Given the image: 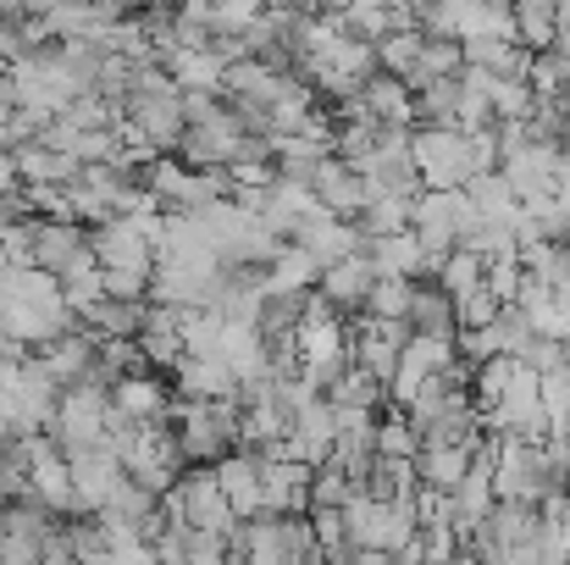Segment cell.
Listing matches in <instances>:
<instances>
[{"label":"cell","mask_w":570,"mask_h":565,"mask_svg":"<svg viewBox=\"0 0 570 565\" xmlns=\"http://www.w3.org/2000/svg\"><path fill=\"white\" fill-rule=\"evenodd\" d=\"M22 494L39 499L50 516H83V505H78V494H72V466H67L61 449L28 460V483H22Z\"/></svg>","instance_id":"obj_13"},{"label":"cell","mask_w":570,"mask_h":565,"mask_svg":"<svg viewBox=\"0 0 570 565\" xmlns=\"http://www.w3.org/2000/svg\"><path fill=\"white\" fill-rule=\"evenodd\" d=\"M227 538H216V533H189V565H227Z\"/></svg>","instance_id":"obj_42"},{"label":"cell","mask_w":570,"mask_h":565,"mask_svg":"<svg viewBox=\"0 0 570 565\" xmlns=\"http://www.w3.org/2000/svg\"><path fill=\"white\" fill-rule=\"evenodd\" d=\"M89 255V227L83 222H50V216H39L33 222V266L39 272H50V277H61L72 261H83Z\"/></svg>","instance_id":"obj_12"},{"label":"cell","mask_w":570,"mask_h":565,"mask_svg":"<svg viewBox=\"0 0 570 565\" xmlns=\"http://www.w3.org/2000/svg\"><path fill=\"white\" fill-rule=\"evenodd\" d=\"M415 449H421V438H415V427L404 421V410L377 416V455L382 460H415Z\"/></svg>","instance_id":"obj_36"},{"label":"cell","mask_w":570,"mask_h":565,"mask_svg":"<svg viewBox=\"0 0 570 565\" xmlns=\"http://www.w3.org/2000/svg\"><path fill=\"white\" fill-rule=\"evenodd\" d=\"M355 106H361V117H372L382 128H410V123H415V95H410L404 78H393V72H372V78L355 89Z\"/></svg>","instance_id":"obj_15"},{"label":"cell","mask_w":570,"mask_h":565,"mask_svg":"<svg viewBox=\"0 0 570 565\" xmlns=\"http://www.w3.org/2000/svg\"><path fill=\"white\" fill-rule=\"evenodd\" d=\"M488 106H493V123H527L532 106H538V95L521 78H493L488 84Z\"/></svg>","instance_id":"obj_31"},{"label":"cell","mask_w":570,"mask_h":565,"mask_svg":"<svg viewBox=\"0 0 570 565\" xmlns=\"http://www.w3.org/2000/svg\"><path fill=\"white\" fill-rule=\"evenodd\" d=\"M372 283H377V266L366 261V250H355V255H344V261H333V266H322V277H316V294L344 316V311H366V294H372Z\"/></svg>","instance_id":"obj_9"},{"label":"cell","mask_w":570,"mask_h":565,"mask_svg":"<svg viewBox=\"0 0 570 565\" xmlns=\"http://www.w3.org/2000/svg\"><path fill=\"white\" fill-rule=\"evenodd\" d=\"M404 322H410V333H438V339H454V300H449L438 283H415Z\"/></svg>","instance_id":"obj_23"},{"label":"cell","mask_w":570,"mask_h":565,"mask_svg":"<svg viewBox=\"0 0 570 565\" xmlns=\"http://www.w3.org/2000/svg\"><path fill=\"white\" fill-rule=\"evenodd\" d=\"M327 399H333V405H355V410H377L382 399H387V388H382L377 377H366L361 367H350V372H338V382L327 388Z\"/></svg>","instance_id":"obj_34"},{"label":"cell","mask_w":570,"mask_h":565,"mask_svg":"<svg viewBox=\"0 0 570 565\" xmlns=\"http://www.w3.org/2000/svg\"><path fill=\"white\" fill-rule=\"evenodd\" d=\"M33 361L45 367V377H50L56 388L89 382V377H95V333H89V328H72V333H61V339L39 344V350H33Z\"/></svg>","instance_id":"obj_11"},{"label":"cell","mask_w":570,"mask_h":565,"mask_svg":"<svg viewBox=\"0 0 570 565\" xmlns=\"http://www.w3.org/2000/svg\"><path fill=\"white\" fill-rule=\"evenodd\" d=\"M11 162H17V178H22V184H72V178H78V156L50 150V145H39V139L17 145Z\"/></svg>","instance_id":"obj_20"},{"label":"cell","mask_w":570,"mask_h":565,"mask_svg":"<svg viewBox=\"0 0 570 565\" xmlns=\"http://www.w3.org/2000/svg\"><path fill=\"white\" fill-rule=\"evenodd\" d=\"M89 255L100 261V272H139V277L156 272V250H150V238L139 233L134 216H106V222H95Z\"/></svg>","instance_id":"obj_3"},{"label":"cell","mask_w":570,"mask_h":565,"mask_svg":"<svg viewBox=\"0 0 570 565\" xmlns=\"http://www.w3.org/2000/svg\"><path fill=\"white\" fill-rule=\"evenodd\" d=\"M106 393H111V416H122V421H139V427H156V421H167V405H173V388H167L161 377H150V372L117 377Z\"/></svg>","instance_id":"obj_8"},{"label":"cell","mask_w":570,"mask_h":565,"mask_svg":"<svg viewBox=\"0 0 570 565\" xmlns=\"http://www.w3.org/2000/svg\"><path fill=\"white\" fill-rule=\"evenodd\" d=\"M316 277H322V261L305 244H283L261 272V294H305L316 289Z\"/></svg>","instance_id":"obj_16"},{"label":"cell","mask_w":570,"mask_h":565,"mask_svg":"<svg viewBox=\"0 0 570 565\" xmlns=\"http://www.w3.org/2000/svg\"><path fill=\"white\" fill-rule=\"evenodd\" d=\"M493 316H499V300L488 289H471V294L454 300V328H488Z\"/></svg>","instance_id":"obj_40"},{"label":"cell","mask_w":570,"mask_h":565,"mask_svg":"<svg viewBox=\"0 0 570 565\" xmlns=\"http://www.w3.org/2000/svg\"><path fill=\"white\" fill-rule=\"evenodd\" d=\"M178 339H184V355H216V344H222V316H216L210 305L178 311Z\"/></svg>","instance_id":"obj_30"},{"label":"cell","mask_w":570,"mask_h":565,"mask_svg":"<svg viewBox=\"0 0 570 565\" xmlns=\"http://www.w3.org/2000/svg\"><path fill=\"white\" fill-rule=\"evenodd\" d=\"M134 344H139L145 367H161V372H173V367L184 361V339H178V311H167V305H150V316H145V328L134 333Z\"/></svg>","instance_id":"obj_19"},{"label":"cell","mask_w":570,"mask_h":565,"mask_svg":"<svg viewBox=\"0 0 570 565\" xmlns=\"http://www.w3.org/2000/svg\"><path fill=\"white\" fill-rule=\"evenodd\" d=\"M22 483H28V477H22V471H17V466L0 455V510H6L11 499H22Z\"/></svg>","instance_id":"obj_43"},{"label":"cell","mask_w":570,"mask_h":565,"mask_svg":"<svg viewBox=\"0 0 570 565\" xmlns=\"http://www.w3.org/2000/svg\"><path fill=\"white\" fill-rule=\"evenodd\" d=\"M543 494H549V477H543L538 444L499 438V460H493V499H510V505H538Z\"/></svg>","instance_id":"obj_4"},{"label":"cell","mask_w":570,"mask_h":565,"mask_svg":"<svg viewBox=\"0 0 570 565\" xmlns=\"http://www.w3.org/2000/svg\"><path fill=\"white\" fill-rule=\"evenodd\" d=\"M488 6H504V11H510V6H515V0H488Z\"/></svg>","instance_id":"obj_47"},{"label":"cell","mask_w":570,"mask_h":565,"mask_svg":"<svg viewBox=\"0 0 570 565\" xmlns=\"http://www.w3.org/2000/svg\"><path fill=\"white\" fill-rule=\"evenodd\" d=\"M311 194H316L322 211H333V216H344V222H355L361 205L372 199L366 184H361V173H355L350 162H338V156H327V162L311 173Z\"/></svg>","instance_id":"obj_14"},{"label":"cell","mask_w":570,"mask_h":565,"mask_svg":"<svg viewBox=\"0 0 570 565\" xmlns=\"http://www.w3.org/2000/svg\"><path fill=\"white\" fill-rule=\"evenodd\" d=\"M488 339H493V350L499 355H527V344L538 339V328H532V316L521 311V305H499V316L488 322Z\"/></svg>","instance_id":"obj_28"},{"label":"cell","mask_w":570,"mask_h":565,"mask_svg":"<svg viewBox=\"0 0 570 565\" xmlns=\"http://www.w3.org/2000/svg\"><path fill=\"white\" fill-rule=\"evenodd\" d=\"M521 283H527V266H521L515 255H493V261L482 266V289H488L499 305H515Z\"/></svg>","instance_id":"obj_37"},{"label":"cell","mask_w":570,"mask_h":565,"mask_svg":"<svg viewBox=\"0 0 570 565\" xmlns=\"http://www.w3.org/2000/svg\"><path fill=\"white\" fill-rule=\"evenodd\" d=\"M261 460V499L266 516H305L311 510V466L305 460Z\"/></svg>","instance_id":"obj_7"},{"label":"cell","mask_w":570,"mask_h":565,"mask_svg":"<svg viewBox=\"0 0 570 565\" xmlns=\"http://www.w3.org/2000/svg\"><path fill=\"white\" fill-rule=\"evenodd\" d=\"M210 471H216V488H222V499L233 505L238 522L266 516V499H261V460H255V449H233V455H222Z\"/></svg>","instance_id":"obj_10"},{"label":"cell","mask_w":570,"mask_h":565,"mask_svg":"<svg viewBox=\"0 0 570 565\" xmlns=\"http://www.w3.org/2000/svg\"><path fill=\"white\" fill-rule=\"evenodd\" d=\"M566 361H570V339H566Z\"/></svg>","instance_id":"obj_49"},{"label":"cell","mask_w":570,"mask_h":565,"mask_svg":"<svg viewBox=\"0 0 570 565\" xmlns=\"http://www.w3.org/2000/svg\"><path fill=\"white\" fill-rule=\"evenodd\" d=\"M366 261L377 266V277H432L426 272V250L421 238L404 227V233H387V238H366Z\"/></svg>","instance_id":"obj_17"},{"label":"cell","mask_w":570,"mask_h":565,"mask_svg":"<svg viewBox=\"0 0 570 565\" xmlns=\"http://www.w3.org/2000/svg\"><path fill=\"white\" fill-rule=\"evenodd\" d=\"M415 549H421V565H449L465 544L449 533V522H438V527H421V533H415Z\"/></svg>","instance_id":"obj_39"},{"label":"cell","mask_w":570,"mask_h":565,"mask_svg":"<svg viewBox=\"0 0 570 565\" xmlns=\"http://www.w3.org/2000/svg\"><path fill=\"white\" fill-rule=\"evenodd\" d=\"M460 355H454V339H438V333H410L404 339V350H399V377H443L454 367Z\"/></svg>","instance_id":"obj_22"},{"label":"cell","mask_w":570,"mask_h":565,"mask_svg":"<svg viewBox=\"0 0 570 565\" xmlns=\"http://www.w3.org/2000/svg\"><path fill=\"white\" fill-rule=\"evenodd\" d=\"M404 227H410V199H399V194H372L355 216L361 238H387V233H404Z\"/></svg>","instance_id":"obj_26"},{"label":"cell","mask_w":570,"mask_h":565,"mask_svg":"<svg viewBox=\"0 0 570 565\" xmlns=\"http://www.w3.org/2000/svg\"><path fill=\"white\" fill-rule=\"evenodd\" d=\"M11 188H22V178H17V162H11V150L0 145V194H11Z\"/></svg>","instance_id":"obj_44"},{"label":"cell","mask_w":570,"mask_h":565,"mask_svg":"<svg viewBox=\"0 0 570 565\" xmlns=\"http://www.w3.org/2000/svg\"><path fill=\"white\" fill-rule=\"evenodd\" d=\"M11 111H17V95H11V84H6V78H0V123H6V117H11Z\"/></svg>","instance_id":"obj_45"},{"label":"cell","mask_w":570,"mask_h":565,"mask_svg":"<svg viewBox=\"0 0 570 565\" xmlns=\"http://www.w3.org/2000/svg\"><path fill=\"white\" fill-rule=\"evenodd\" d=\"M482 266H488L482 255H471V250H449L432 283H438V289H443L449 300H460V294H471V289H482Z\"/></svg>","instance_id":"obj_32"},{"label":"cell","mask_w":570,"mask_h":565,"mask_svg":"<svg viewBox=\"0 0 570 565\" xmlns=\"http://www.w3.org/2000/svg\"><path fill=\"white\" fill-rule=\"evenodd\" d=\"M410 294H415V283H410V277H377V283H372V294H366V316L404 322V311H410Z\"/></svg>","instance_id":"obj_35"},{"label":"cell","mask_w":570,"mask_h":565,"mask_svg":"<svg viewBox=\"0 0 570 565\" xmlns=\"http://www.w3.org/2000/svg\"><path fill=\"white\" fill-rule=\"evenodd\" d=\"M95 516H100V522H128V527H145V522L156 516V494H145L139 483H128V477H122V483L111 488V499H106Z\"/></svg>","instance_id":"obj_29"},{"label":"cell","mask_w":570,"mask_h":565,"mask_svg":"<svg viewBox=\"0 0 570 565\" xmlns=\"http://www.w3.org/2000/svg\"><path fill=\"white\" fill-rule=\"evenodd\" d=\"M538 405L549 416V432H570V372L538 377Z\"/></svg>","instance_id":"obj_38"},{"label":"cell","mask_w":570,"mask_h":565,"mask_svg":"<svg viewBox=\"0 0 570 565\" xmlns=\"http://www.w3.org/2000/svg\"><path fill=\"white\" fill-rule=\"evenodd\" d=\"M28 0H0V17H11V11H22Z\"/></svg>","instance_id":"obj_46"},{"label":"cell","mask_w":570,"mask_h":565,"mask_svg":"<svg viewBox=\"0 0 570 565\" xmlns=\"http://www.w3.org/2000/svg\"><path fill=\"white\" fill-rule=\"evenodd\" d=\"M465 471H471V449H454V444H421V449H415V477H421V488L454 494Z\"/></svg>","instance_id":"obj_21"},{"label":"cell","mask_w":570,"mask_h":565,"mask_svg":"<svg viewBox=\"0 0 570 565\" xmlns=\"http://www.w3.org/2000/svg\"><path fill=\"white\" fill-rule=\"evenodd\" d=\"M106 410H111V393H106L100 382H72V388L56 393V410H50L45 432L56 438L61 455L89 449V444L106 438Z\"/></svg>","instance_id":"obj_2"},{"label":"cell","mask_w":570,"mask_h":565,"mask_svg":"<svg viewBox=\"0 0 570 565\" xmlns=\"http://www.w3.org/2000/svg\"><path fill=\"white\" fill-rule=\"evenodd\" d=\"M350 494H355V477L344 471V466H316L311 471V510H344L350 505Z\"/></svg>","instance_id":"obj_33"},{"label":"cell","mask_w":570,"mask_h":565,"mask_svg":"<svg viewBox=\"0 0 570 565\" xmlns=\"http://www.w3.org/2000/svg\"><path fill=\"white\" fill-rule=\"evenodd\" d=\"M421 45H426V33H421V28H393V33H382L377 45H372V56H377V72L404 78V72L421 61Z\"/></svg>","instance_id":"obj_27"},{"label":"cell","mask_w":570,"mask_h":565,"mask_svg":"<svg viewBox=\"0 0 570 565\" xmlns=\"http://www.w3.org/2000/svg\"><path fill=\"white\" fill-rule=\"evenodd\" d=\"M128 106V123L150 139V150L161 156V150H178L184 145V134H189V123H184V95L178 89H150V95H128L122 100Z\"/></svg>","instance_id":"obj_5"},{"label":"cell","mask_w":570,"mask_h":565,"mask_svg":"<svg viewBox=\"0 0 570 565\" xmlns=\"http://www.w3.org/2000/svg\"><path fill=\"white\" fill-rule=\"evenodd\" d=\"M521 361H527V367H532V372H538V377H543V372H570L566 344H560V339H532Z\"/></svg>","instance_id":"obj_41"},{"label":"cell","mask_w":570,"mask_h":565,"mask_svg":"<svg viewBox=\"0 0 570 565\" xmlns=\"http://www.w3.org/2000/svg\"><path fill=\"white\" fill-rule=\"evenodd\" d=\"M67 466H72V494H78L83 510H100L111 499V488L122 483V460H117V449L106 438L89 444V449H72Z\"/></svg>","instance_id":"obj_6"},{"label":"cell","mask_w":570,"mask_h":565,"mask_svg":"<svg viewBox=\"0 0 570 565\" xmlns=\"http://www.w3.org/2000/svg\"><path fill=\"white\" fill-rule=\"evenodd\" d=\"M238 416H244L238 399H173L167 405L178 455L194 466H216L222 455L238 449Z\"/></svg>","instance_id":"obj_1"},{"label":"cell","mask_w":570,"mask_h":565,"mask_svg":"<svg viewBox=\"0 0 570 565\" xmlns=\"http://www.w3.org/2000/svg\"><path fill=\"white\" fill-rule=\"evenodd\" d=\"M510 17H515V45H527L532 56H538V50H554V33H560L554 0H515Z\"/></svg>","instance_id":"obj_24"},{"label":"cell","mask_w":570,"mask_h":565,"mask_svg":"<svg viewBox=\"0 0 570 565\" xmlns=\"http://www.w3.org/2000/svg\"><path fill=\"white\" fill-rule=\"evenodd\" d=\"M178 399H238V377L222 355H184L178 367Z\"/></svg>","instance_id":"obj_18"},{"label":"cell","mask_w":570,"mask_h":565,"mask_svg":"<svg viewBox=\"0 0 570 565\" xmlns=\"http://www.w3.org/2000/svg\"><path fill=\"white\" fill-rule=\"evenodd\" d=\"M150 316V300H100L95 316H89V333L100 339H134Z\"/></svg>","instance_id":"obj_25"},{"label":"cell","mask_w":570,"mask_h":565,"mask_svg":"<svg viewBox=\"0 0 570 565\" xmlns=\"http://www.w3.org/2000/svg\"><path fill=\"white\" fill-rule=\"evenodd\" d=\"M543 565H570V561H543Z\"/></svg>","instance_id":"obj_48"}]
</instances>
